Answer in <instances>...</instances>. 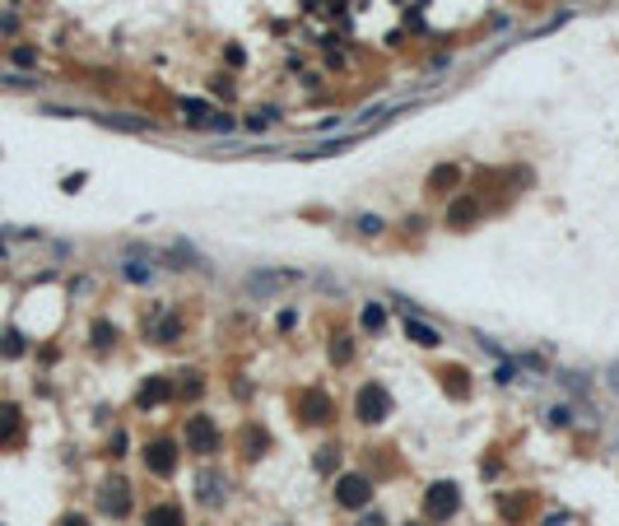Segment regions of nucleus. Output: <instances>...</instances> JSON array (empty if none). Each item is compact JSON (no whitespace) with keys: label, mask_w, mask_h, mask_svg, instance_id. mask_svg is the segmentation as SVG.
<instances>
[{"label":"nucleus","mask_w":619,"mask_h":526,"mask_svg":"<svg viewBox=\"0 0 619 526\" xmlns=\"http://www.w3.org/2000/svg\"><path fill=\"white\" fill-rule=\"evenodd\" d=\"M424 508L433 522H447L456 508H461V493H456V484H433V489L424 493Z\"/></svg>","instance_id":"7ed1b4c3"},{"label":"nucleus","mask_w":619,"mask_h":526,"mask_svg":"<svg viewBox=\"0 0 619 526\" xmlns=\"http://www.w3.org/2000/svg\"><path fill=\"white\" fill-rule=\"evenodd\" d=\"M354 410H359L363 424H382L387 414H391V396H387V387L368 382V387H359V401H354Z\"/></svg>","instance_id":"f03ea898"},{"label":"nucleus","mask_w":619,"mask_h":526,"mask_svg":"<svg viewBox=\"0 0 619 526\" xmlns=\"http://www.w3.org/2000/svg\"><path fill=\"white\" fill-rule=\"evenodd\" d=\"M363 526H382V517H377V513H368V517H363Z\"/></svg>","instance_id":"a878e982"},{"label":"nucleus","mask_w":619,"mask_h":526,"mask_svg":"<svg viewBox=\"0 0 619 526\" xmlns=\"http://www.w3.org/2000/svg\"><path fill=\"white\" fill-rule=\"evenodd\" d=\"M61 526H89V522H84V517H66V522H61Z\"/></svg>","instance_id":"bb28decb"},{"label":"nucleus","mask_w":619,"mask_h":526,"mask_svg":"<svg viewBox=\"0 0 619 526\" xmlns=\"http://www.w3.org/2000/svg\"><path fill=\"white\" fill-rule=\"evenodd\" d=\"M93 345H112V326H93Z\"/></svg>","instance_id":"5701e85b"},{"label":"nucleus","mask_w":619,"mask_h":526,"mask_svg":"<svg viewBox=\"0 0 619 526\" xmlns=\"http://www.w3.org/2000/svg\"><path fill=\"white\" fill-rule=\"evenodd\" d=\"M122 275H126V280H136V284H145V280H154V270H149V261H145V252H140V257H126V261H122Z\"/></svg>","instance_id":"9b49d317"},{"label":"nucleus","mask_w":619,"mask_h":526,"mask_svg":"<svg viewBox=\"0 0 619 526\" xmlns=\"http://www.w3.org/2000/svg\"><path fill=\"white\" fill-rule=\"evenodd\" d=\"M317 470H336V452H322V457H317Z\"/></svg>","instance_id":"393cba45"},{"label":"nucleus","mask_w":619,"mask_h":526,"mask_svg":"<svg viewBox=\"0 0 619 526\" xmlns=\"http://www.w3.org/2000/svg\"><path fill=\"white\" fill-rule=\"evenodd\" d=\"M187 443H191L196 452H214V443H219V433H214V424L205 419V414H196L191 424H187Z\"/></svg>","instance_id":"6e6552de"},{"label":"nucleus","mask_w":619,"mask_h":526,"mask_svg":"<svg viewBox=\"0 0 619 526\" xmlns=\"http://www.w3.org/2000/svg\"><path fill=\"white\" fill-rule=\"evenodd\" d=\"M303 410H307V419H322V414H326V396H307Z\"/></svg>","instance_id":"aec40b11"},{"label":"nucleus","mask_w":619,"mask_h":526,"mask_svg":"<svg viewBox=\"0 0 619 526\" xmlns=\"http://www.w3.org/2000/svg\"><path fill=\"white\" fill-rule=\"evenodd\" d=\"M354 224H359V233H368V238H377V233H382V219H377V214H359V219H354Z\"/></svg>","instance_id":"f3484780"},{"label":"nucleus","mask_w":619,"mask_h":526,"mask_svg":"<svg viewBox=\"0 0 619 526\" xmlns=\"http://www.w3.org/2000/svg\"><path fill=\"white\" fill-rule=\"evenodd\" d=\"M145 526H182V513H177L172 503H158L154 513L145 517Z\"/></svg>","instance_id":"ddd939ff"},{"label":"nucleus","mask_w":619,"mask_h":526,"mask_svg":"<svg viewBox=\"0 0 619 526\" xmlns=\"http://www.w3.org/2000/svg\"><path fill=\"white\" fill-rule=\"evenodd\" d=\"M498 382H517V363H503V368H498Z\"/></svg>","instance_id":"b1692460"},{"label":"nucleus","mask_w":619,"mask_h":526,"mask_svg":"<svg viewBox=\"0 0 619 526\" xmlns=\"http://www.w3.org/2000/svg\"><path fill=\"white\" fill-rule=\"evenodd\" d=\"M471 214H475V205H471V201H456V205H452V214H447V219H452V224H466Z\"/></svg>","instance_id":"6ab92c4d"},{"label":"nucleus","mask_w":619,"mask_h":526,"mask_svg":"<svg viewBox=\"0 0 619 526\" xmlns=\"http://www.w3.org/2000/svg\"><path fill=\"white\" fill-rule=\"evenodd\" d=\"M406 336L415 340V345H424V349L442 345V331H438V326H424L419 317H406Z\"/></svg>","instance_id":"1a4fd4ad"},{"label":"nucleus","mask_w":619,"mask_h":526,"mask_svg":"<svg viewBox=\"0 0 619 526\" xmlns=\"http://www.w3.org/2000/svg\"><path fill=\"white\" fill-rule=\"evenodd\" d=\"M163 396H172V378H154V382H145V392H140V405H158Z\"/></svg>","instance_id":"f8f14e48"},{"label":"nucleus","mask_w":619,"mask_h":526,"mask_svg":"<svg viewBox=\"0 0 619 526\" xmlns=\"http://www.w3.org/2000/svg\"><path fill=\"white\" fill-rule=\"evenodd\" d=\"M177 112L191 126H205V131H233V117H224L219 107H210L201 98H177Z\"/></svg>","instance_id":"f257e3e1"},{"label":"nucleus","mask_w":619,"mask_h":526,"mask_svg":"<svg viewBox=\"0 0 619 526\" xmlns=\"http://www.w3.org/2000/svg\"><path fill=\"white\" fill-rule=\"evenodd\" d=\"M145 466L154 470V475H172V470H177V448H172V443H149Z\"/></svg>","instance_id":"0eeeda50"},{"label":"nucleus","mask_w":619,"mask_h":526,"mask_svg":"<svg viewBox=\"0 0 619 526\" xmlns=\"http://www.w3.org/2000/svg\"><path fill=\"white\" fill-rule=\"evenodd\" d=\"M98 508H102L107 517H126V513H131V489H126L122 480L102 484V493H98Z\"/></svg>","instance_id":"423d86ee"},{"label":"nucleus","mask_w":619,"mask_h":526,"mask_svg":"<svg viewBox=\"0 0 619 526\" xmlns=\"http://www.w3.org/2000/svg\"><path fill=\"white\" fill-rule=\"evenodd\" d=\"M98 122L112 126V131H145V122H140V117H136V122H131V117H98Z\"/></svg>","instance_id":"dca6fc26"},{"label":"nucleus","mask_w":619,"mask_h":526,"mask_svg":"<svg viewBox=\"0 0 619 526\" xmlns=\"http://www.w3.org/2000/svg\"><path fill=\"white\" fill-rule=\"evenodd\" d=\"M610 387H615V392H619V368H610Z\"/></svg>","instance_id":"cd10ccee"},{"label":"nucleus","mask_w":619,"mask_h":526,"mask_svg":"<svg viewBox=\"0 0 619 526\" xmlns=\"http://www.w3.org/2000/svg\"><path fill=\"white\" fill-rule=\"evenodd\" d=\"M336 498H340V508H363L372 498V484H368V475H340V484H336Z\"/></svg>","instance_id":"20e7f679"},{"label":"nucleus","mask_w":619,"mask_h":526,"mask_svg":"<svg viewBox=\"0 0 619 526\" xmlns=\"http://www.w3.org/2000/svg\"><path fill=\"white\" fill-rule=\"evenodd\" d=\"M382 322H387V317H382V308H377V303H368V308H363V326H368V331H377Z\"/></svg>","instance_id":"a211bd4d"},{"label":"nucleus","mask_w":619,"mask_h":526,"mask_svg":"<svg viewBox=\"0 0 619 526\" xmlns=\"http://www.w3.org/2000/svg\"><path fill=\"white\" fill-rule=\"evenodd\" d=\"M205 498V503H219V498H224V480H219V475H201V489H196Z\"/></svg>","instance_id":"2eb2a0df"},{"label":"nucleus","mask_w":619,"mask_h":526,"mask_svg":"<svg viewBox=\"0 0 619 526\" xmlns=\"http://www.w3.org/2000/svg\"><path fill=\"white\" fill-rule=\"evenodd\" d=\"M19 428H23L19 405H0V448H5V443H14V438H19Z\"/></svg>","instance_id":"9d476101"},{"label":"nucleus","mask_w":619,"mask_h":526,"mask_svg":"<svg viewBox=\"0 0 619 526\" xmlns=\"http://www.w3.org/2000/svg\"><path fill=\"white\" fill-rule=\"evenodd\" d=\"M331 358H336V363H349V340H345V336L331 345Z\"/></svg>","instance_id":"412c9836"},{"label":"nucleus","mask_w":619,"mask_h":526,"mask_svg":"<svg viewBox=\"0 0 619 526\" xmlns=\"http://www.w3.org/2000/svg\"><path fill=\"white\" fill-rule=\"evenodd\" d=\"M303 275L298 270H257V275H247V293H271V289H289V284H298Z\"/></svg>","instance_id":"39448f33"},{"label":"nucleus","mask_w":619,"mask_h":526,"mask_svg":"<svg viewBox=\"0 0 619 526\" xmlns=\"http://www.w3.org/2000/svg\"><path fill=\"white\" fill-rule=\"evenodd\" d=\"M568 419H573V410H568V405H554V410H550V424H554V428L568 424Z\"/></svg>","instance_id":"4be33fe9"},{"label":"nucleus","mask_w":619,"mask_h":526,"mask_svg":"<svg viewBox=\"0 0 619 526\" xmlns=\"http://www.w3.org/2000/svg\"><path fill=\"white\" fill-rule=\"evenodd\" d=\"M23 349H28V340H23L19 331H0V354L5 358H19Z\"/></svg>","instance_id":"4468645a"}]
</instances>
